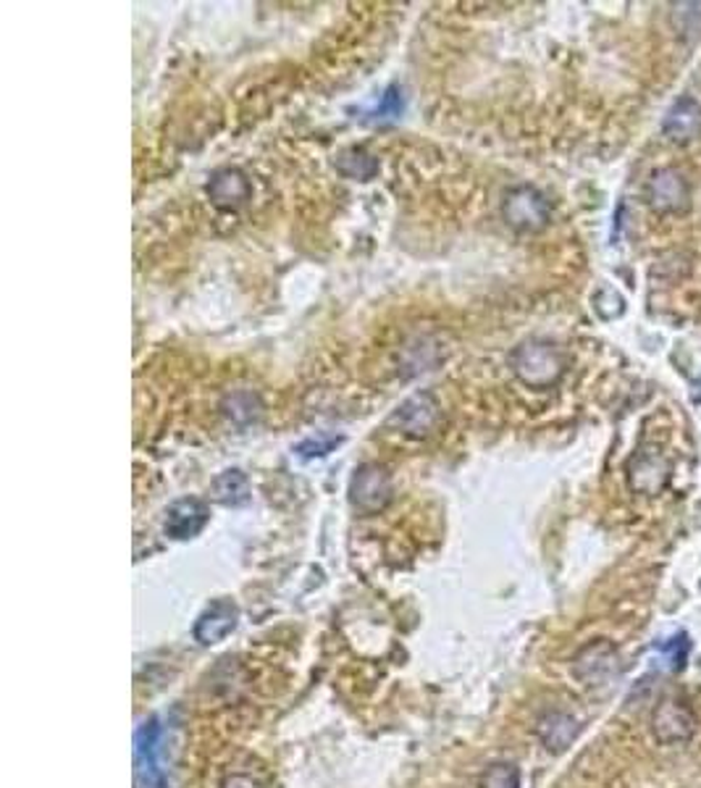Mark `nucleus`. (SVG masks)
<instances>
[{"label":"nucleus","instance_id":"a211bd4d","mask_svg":"<svg viewBox=\"0 0 701 788\" xmlns=\"http://www.w3.org/2000/svg\"><path fill=\"white\" fill-rule=\"evenodd\" d=\"M481 788H520V770L512 763H495L481 776Z\"/></svg>","mask_w":701,"mask_h":788},{"label":"nucleus","instance_id":"1a4fd4ad","mask_svg":"<svg viewBox=\"0 0 701 788\" xmlns=\"http://www.w3.org/2000/svg\"><path fill=\"white\" fill-rule=\"evenodd\" d=\"M439 421V405L428 392L413 395L410 400H405L395 410V416L389 418V423L395 429L403 431L407 437H426L431 434V429Z\"/></svg>","mask_w":701,"mask_h":788},{"label":"nucleus","instance_id":"9b49d317","mask_svg":"<svg viewBox=\"0 0 701 788\" xmlns=\"http://www.w3.org/2000/svg\"><path fill=\"white\" fill-rule=\"evenodd\" d=\"M205 190H207V197H211V203L221 211H237L250 201V195H253V187H250L247 176L242 174L240 168H232V166L213 172Z\"/></svg>","mask_w":701,"mask_h":788},{"label":"nucleus","instance_id":"6e6552de","mask_svg":"<svg viewBox=\"0 0 701 788\" xmlns=\"http://www.w3.org/2000/svg\"><path fill=\"white\" fill-rule=\"evenodd\" d=\"M672 463L662 452L657 450H641L639 456H633L628 463V484L633 492L643 497H657L664 487L670 484Z\"/></svg>","mask_w":701,"mask_h":788},{"label":"nucleus","instance_id":"9d476101","mask_svg":"<svg viewBox=\"0 0 701 788\" xmlns=\"http://www.w3.org/2000/svg\"><path fill=\"white\" fill-rule=\"evenodd\" d=\"M207 521H211V508L203 500H197V497H184V500H176L169 508L163 529L176 542H187V539H195L205 529Z\"/></svg>","mask_w":701,"mask_h":788},{"label":"nucleus","instance_id":"39448f33","mask_svg":"<svg viewBox=\"0 0 701 788\" xmlns=\"http://www.w3.org/2000/svg\"><path fill=\"white\" fill-rule=\"evenodd\" d=\"M647 201L662 216H678L691 208V184L678 168H657L647 184Z\"/></svg>","mask_w":701,"mask_h":788},{"label":"nucleus","instance_id":"2eb2a0df","mask_svg":"<svg viewBox=\"0 0 701 788\" xmlns=\"http://www.w3.org/2000/svg\"><path fill=\"white\" fill-rule=\"evenodd\" d=\"M221 410H224V416L232 423L250 426L263 416V402H261V397H257L255 392H250V389H240V392H232V395L224 397Z\"/></svg>","mask_w":701,"mask_h":788},{"label":"nucleus","instance_id":"f257e3e1","mask_svg":"<svg viewBox=\"0 0 701 788\" xmlns=\"http://www.w3.org/2000/svg\"><path fill=\"white\" fill-rule=\"evenodd\" d=\"M510 368L518 376V381H524L531 389H549L565 376L568 360H565L562 350L547 339H528V342L518 345L510 355Z\"/></svg>","mask_w":701,"mask_h":788},{"label":"nucleus","instance_id":"f3484780","mask_svg":"<svg viewBox=\"0 0 701 788\" xmlns=\"http://www.w3.org/2000/svg\"><path fill=\"white\" fill-rule=\"evenodd\" d=\"M336 172L347 176V180L368 182L374 180L378 172V161L370 153L363 151V147H349V151H345L339 158H336Z\"/></svg>","mask_w":701,"mask_h":788},{"label":"nucleus","instance_id":"7ed1b4c3","mask_svg":"<svg viewBox=\"0 0 701 788\" xmlns=\"http://www.w3.org/2000/svg\"><path fill=\"white\" fill-rule=\"evenodd\" d=\"M620 667V652L610 638H593V642L583 644L581 649L576 652L573 665H570V671H573L576 680H581L583 686H605L607 680H610L614 673H618Z\"/></svg>","mask_w":701,"mask_h":788},{"label":"nucleus","instance_id":"dca6fc26","mask_svg":"<svg viewBox=\"0 0 701 788\" xmlns=\"http://www.w3.org/2000/svg\"><path fill=\"white\" fill-rule=\"evenodd\" d=\"M213 497H216V502L226 508H237L245 505L250 500V484H247V475L237 471H224L221 475H216V481H213Z\"/></svg>","mask_w":701,"mask_h":788},{"label":"nucleus","instance_id":"ddd939ff","mask_svg":"<svg viewBox=\"0 0 701 788\" xmlns=\"http://www.w3.org/2000/svg\"><path fill=\"white\" fill-rule=\"evenodd\" d=\"M240 607L232 600H216L195 623V638L205 647L224 642V638L237 628Z\"/></svg>","mask_w":701,"mask_h":788},{"label":"nucleus","instance_id":"20e7f679","mask_svg":"<svg viewBox=\"0 0 701 788\" xmlns=\"http://www.w3.org/2000/svg\"><path fill=\"white\" fill-rule=\"evenodd\" d=\"M505 222L518 232H539L552 216V205L536 187H515L505 195Z\"/></svg>","mask_w":701,"mask_h":788},{"label":"nucleus","instance_id":"f8f14e48","mask_svg":"<svg viewBox=\"0 0 701 788\" xmlns=\"http://www.w3.org/2000/svg\"><path fill=\"white\" fill-rule=\"evenodd\" d=\"M662 134L678 145H689V142L701 137V103L693 101L691 95L678 98L664 113Z\"/></svg>","mask_w":701,"mask_h":788},{"label":"nucleus","instance_id":"aec40b11","mask_svg":"<svg viewBox=\"0 0 701 788\" xmlns=\"http://www.w3.org/2000/svg\"><path fill=\"white\" fill-rule=\"evenodd\" d=\"M405 109V101H403V90L399 88H389L384 92V98H382V105L376 109V116L378 119H395L403 113Z\"/></svg>","mask_w":701,"mask_h":788},{"label":"nucleus","instance_id":"423d86ee","mask_svg":"<svg viewBox=\"0 0 701 788\" xmlns=\"http://www.w3.org/2000/svg\"><path fill=\"white\" fill-rule=\"evenodd\" d=\"M392 500V475L384 465L366 463L360 465L349 481V502L360 513H378Z\"/></svg>","mask_w":701,"mask_h":788},{"label":"nucleus","instance_id":"0eeeda50","mask_svg":"<svg viewBox=\"0 0 701 788\" xmlns=\"http://www.w3.org/2000/svg\"><path fill=\"white\" fill-rule=\"evenodd\" d=\"M159 718H150L134 736V786L138 788H169L166 776L159 768Z\"/></svg>","mask_w":701,"mask_h":788},{"label":"nucleus","instance_id":"6ab92c4d","mask_svg":"<svg viewBox=\"0 0 701 788\" xmlns=\"http://www.w3.org/2000/svg\"><path fill=\"white\" fill-rule=\"evenodd\" d=\"M342 444V437H332V434H318L305 439V442L297 444V452L303 458H324L328 452L334 450V447Z\"/></svg>","mask_w":701,"mask_h":788},{"label":"nucleus","instance_id":"412c9836","mask_svg":"<svg viewBox=\"0 0 701 788\" xmlns=\"http://www.w3.org/2000/svg\"><path fill=\"white\" fill-rule=\"evenodd\" d=\"M221 788H266L261 784V780H255L253 776H242V772H237V776H228L224 784H221Z\"/></svg>","mask_w":701,"mask_h":788},{"label":"nucleus","instance_id":"f03ea898","mask_svg":"<svg viewBox=\"0 0 701 788\" xmlns=\"http://www.w3.org/2000/svg\"><path fill=\"white\" fill-rule=\"evenodd\" d=\"M699 718L693 713L691 705L685 699L664 697L660 705L654 707L652 715V734L664 747H675V744H685L697 736Z\"/></svg>","mask_w":701,"mask_h":788},{"label":"nucleus","instance_id":"4468645a","mask_svg":"<svg viewBox=\"0 0 701 788\" xmlns=\"http://www.w3.org/2000/svg\"><path fill=\"white\" fill-rule=\"evenodd\" d=\"M578 730L581 728H578L576 718H570L568 713H547L539 720V726H536V734H539L541 744L552 751L568 749L570 744L576 741Z\"/></svg>","mask_w":701,"mask_h":788}]
</instances>
